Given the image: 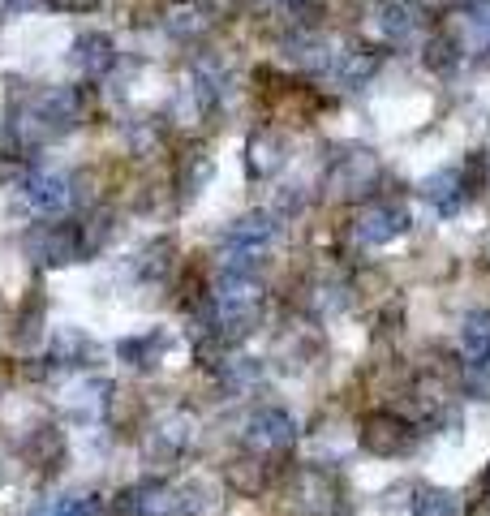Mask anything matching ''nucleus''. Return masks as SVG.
Segmentation results:
<instances>
[{"instance_id": "nucleus-2", "label": "nucleus", "mask_w": 490, "mask_h": 516, "mask_svg": "<svg viewBox=\"0 0 490 516\" xmlns=\"http://www.w3.org/2000/svg\"><path fill=\"white\" fill-rule=\"evenodd\" d=\"M405 228H409V215L396 203H370L362 215H357V237H362L366 246H383V241L405 233Z\"/></svg>"}, {"instance_id": "nucleus-1", "label": "nucleus", "mask_w": 490, "mask_h": 516, "mask_svg": "<svg viewBox=\"0 0 490 516\" xmlns=\"http://www.w3.org/2000/svg\"><path fill=\"white\" fill-rule=\"evenodd\" d=\"M379 177V164H374L370 151H353L344 155V160H336L327 168V190L336 198H353V194H366V185Z\"/></svg>"}, {"instance_id": "nucleus-6", "label": "nucleus", "mask_w": 490, "mask_h": 516, "mask_svg": "<svg viewBox=\"0 0 490 516\" xmlns=\"http://www.w3.org/2000/svg\"><path fill=\"white\" fill-rule=\"evenodd\" d=\"M31 250L43 258V263H69V258H78V241H74L69 228L48 224V228H39V233L31 237Z\"/></svg>"}, {"instance_id": "nucleus-4", "label": "nucleus", "mask_w": 490, "mask_h": 516, "mask_svg": "<svg viewBox=\"0 0 490 516\" xmlns=\"http://www.w3.org/2000/svg\"><path fill=\"white\" fill-rule=\"evenodd\" d=\"M31 121H39L43 134H61V129H69L78 121V95L74 91H48V95H39L35 99V108H31Z\"/></svg>"}, {"instance_id": "nucleus-8", "label": "nucleus", "mask_w": 490, "mask_h": 516, "mask_svg": "<svg viewBox=\"0 0 490 516\" xmlns=\"http://www.w3.org/2000/svg\"><path fill=\"white\" fill-rule=\"evenodd\" d=\"M456 185H460L456 172H439V177L426 181V198H430V203H435L439 211L452 215V211L460 207V190H456Z\"/></svg>"}, {"instance_id": "nucleus-7", "label": "nucleus", "mask_w": 490, "mask_h": 516, "mask_svg": "<svg viewBox=\"0 0 490 516\" xmlns=\"http://www.w3.org/2000/svg\"><path fill=\"white\" fill-rule=\"evenodd\" d=\"M26 198H31V207L52 215L69 203V190H65V177H56V172H35L31 181H26Z\"/></svg>"}, {"instance_id": "nucleus-10", "label": "nucleus", "mask_w": 490, "mask_h": 516, "mask_svg": "<svg viewBox=\"0 0 490 516\" xmlns=\"http://www.w3.org/2000/svg\"><path fill=\"white\" fill-rule=\"evenodd\" d=\"M413 516H456V499L448 491H422L413 504Z\"/></svg>"}, {"instance_id": "nucleus-5", "label": "nucleus", "mask_w": 490, "mask_h": 516, "mask_svg": "<svg viewBox=\"0 0 490 516\" xmlns=\"http://www.w3.org/2000/svg\"><path fill=\"white\" fill-rule=\"evenodd\" d=\"M362 443L370 452H383V456H392V452H405L413 435H409V426L405 422H396L392 413H374V418L366 422L362 430Z\"/></svg>"}, {"instance_id": "nucleus-3", "label": "nucleus", "mask_w": 490, "mask_h": 516, "mask_svg": "<svg viewBox=\"0 0 490 516\" xmlns=\"http://www.w3.org/2000/svg\"><path fill=\"white\" fill-rule=\"evenodd\" d=\"M297 435V426L293 418H288L284 409H258L250 426H245V439H250V448L258 452H276V448H288Z\"/></svg>"}, {"instance_id": "nucleus-9", "label": "nucleus", "mask_w": 490, "mask_h": 516, "mask_svg": "<svg viewBox=\"0 0 490 516\" xmlns=\"http://www.w3.org/2000/svg\"><path fill=\"white\" fill-rule=\"evenodd\" d=\"M78 61L86 74H104V69L112 65V43L104 35H91V39H82L78 43Z\"/></svg>"}]
</instances>
